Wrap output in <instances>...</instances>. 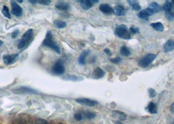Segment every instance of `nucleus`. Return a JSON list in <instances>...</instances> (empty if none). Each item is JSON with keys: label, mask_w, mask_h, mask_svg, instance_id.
<instances>
[{"label": "nucleus", "mask_w": 174, "mask_h": 124, "mask_svg": "<svg viewBox=\"0 0 174 124\" xmlns=\"http://www.w3.org/2000/svg\"><path fill=\"white\" fill-rule=\"evenodd\" d=\"M18 54H12L11 55H4L3 56V60L4 64L7 65L13 64L18 58Z\"/></svg>", "instance_id": "7"}, {"label": "nucleus", "mask_w": 174, "mask_h": 124, "mask_svg": "<svg viewBox=\"0 0 174 124\" xmlns=\"http://www.w3.org/2000/svg\"><path fill=\"white\" fill-rule=\"evenodd\" d=\"M170 110L172 113H174V102L172 103L170 106Z\"/></svg>", "instance_id": "38"}, {"label": "nucleus", "mask_w": 174, "mask_h": 124, "mask_svg": "<svg viewBox=\"0 0 174 124\" xmlns=\"http://www.w3.org/2000/svg\"><path fill=\"white\" fill-rule=\"evenodd\" d=\"M3 41H1V40H0V47H1L2 45H3Z\"/></svg>", "instance_id": "41"}, {"label": "nucleus", "mask_w": 174, "mask_h": 124, "mask_svg": "<svg viewBox=\"0 0 174 124\" xmlns=\"http://www.w3.org/2000/svg\"><path fill=\"white\" fill-rule=\"evenodd\" d=\"M42 44L45 47H47L55 51L57 54H60L61 51L60 47L58 45L53 38V35L51 31H48L46 34V37L43 41Z\"/></svg>", "instance_id": "1"}, {"label": "nucleus", "mask_w": 174, "mask_h": 124, "mask_svg": "<svg viewBox=\"0 0 174 124\" xmlns=\"http://www.w3.org/2000/svg\"><path fill=\"white\" fill-rule=\"evenodd\" d=\"M115 34L120 38L124 39H130L131 38L130 33L128 32L127 27L125 25H119L117 26L115 30Z\"/></svg>", "instance_id": "3"}, {"label": "nucleus", "mask_w": 174, "mask_h": 124, "mask_svg": "<svg viewBox=\"0 0 174 124\" xmlns=\"http://www.w3.org/2000/svg\"><path fill=\"white\" fill-rule=\"evenodd\" d=\"M155 14V12L153 11L151 9H150V8H147V9H143L142 11H141L138 16V17L140 18H142V19H145V18H147L148 17H149L150 16H152V15H154Z\"/></svg>", "instance_id": "10"}, {"label": "nucleus", "mask_w": 174, "mask_h": 124, "mask_svg": "<svg viewBox=\"0 0 174 124\" xmlns=\"http://www.w3.org/2000/svg\"><path fill=\"white\" fill-rule=\"evenodd\" d=\"M2 13H3V15L4 16H5V17L9 18V19L11 18V16L10 12H9V8H8L7 6L4 5L3 7Z\"/></svg>", "instance_id": "28"}, {"label": "nucleus", "mask_w": 174, "mask_h": 124, "mask_svg": "<svg viewBox=\"0 0 174 124\" xmlns=\"http://www.w3.org/2000/svg\"><path fill=\"white\" fill-rule=\"evenodd\" d=\"M90 53V51L89 50H86V51H84L81 53V54L80 55V56L79 57V59H78V62L79 64L80 65H85V59L87 56V55L89 54Z\"/></svg>", "instance_id": "17"}, {"label": "nucleus", "mask_w": 174, "mask_h": 124, "mask_svg": "<svg viewBox=\"0 0 174 124\" xmlns=\"http://www.w3.org/2000/svg\"><path fill=\"white\" fill-rule=\"evenodd\" d=\"M111 61L115 64H119L122 61V58L121 57H116L115 58L111 59Z\"/></svg>", "instance_id": "33"}, {"label": "nucleus", "mask_w": 174, "mask_h": 124, "mask_svg": "<svg viewBox=\"0 0 174 124\" xmlns=\"http://www.w3.org/2000/svg\"><path fill=\"white\" fill-rule=\"evenodd\" d=\"M15 93H37V91L32 89L29 87H24V86H21L20 88H18L16 89H15L14 90H12Z\"/></svg>", "instance_id": "9"}, {"label": "nucleus", "mask_w": 174, "mask_h": 124, "mask_svg": "<svg viewBox=\"0 0 174 124\" xmlns=\"http://www.w3.org/2000/svg\"><path fill=\"white\" fill-rule=\"evenodd\" d=\"M74 118L76 119L77 121H81L83 119V116H82V112L80 111L79 113H77L74 114Z\"/></svg>", "instance_id": "30"}, {"label": "nucleus", "mask_w": 174, "mask_h": 124, "mask_svg": "<svg viewBox=\"0 0 174 124\" xmlns=\"http://www.w3.org/2000/svg\"><path fill=\"white\" fill-rule=\"evenodd\" d=\"M149 8H150L153 11L155 12V13H156V12H159L161 11V7L159 5L158 3L156 2H152L149 5Z\"/></svg>", "instance_id": "22"}, {"label": "nucleus", "mask_w": 174, "mask_h": 124, "mask_svg": "<svg viewBox=\"0 0 174 124\" xmlns=\"http://www.w3.org/2000/svg\"><path fill=\"white\" fill-rule=\"evenodd\" d=\"M37 2L39 4H41V5H48L51 3V1H50V0H39V1H37Z\"/></svg>", "instance_id": "34"}, {"label": "nucleus", "mask_w": 174, "mask_h": 124, "mask_svg": "<svg viewBox=\"0 0 174 124\" xmlns=\"http://www.w3.org/2000/svg\"><path fill=\"white\" fill-rule=\"evenodd\" d=\"M20 34V31L19 30H15L12 33V34H11V37L12 39H15L17 37V36L19 35Z\"/></svg>", "instance_id": "36"}, {"label": "nucleus", "mask_w": 174, "mask_h": 124, "mask_svg": "<svg viewBox=\"0 0 174 124\" xmlns=\"http://www.w3.org/2000/svg\"><path fill=\"white\" fill-rule=\"evenodd\" d=\"M115 124H122V123H121V122H117L115 123Z\"/></svg>", "instance_id": "43"}, {"label": "nucleus", "mask_w": 174, "mask_h": 124, "mask_svg": "<svg viewBox=\"0 0 174 124\" xmlns=\"http://www.w3.org/2000/svg\"><path fill=\"white\" fill-rule=\"evenodd\" d=\"M99 9L101 12H102L105 15H111L113 12V8L105 3L101 4V5L99 6Z\"/></svg>", "instance_id": "12"}, {"label": "nucleus", "mask_w": 174, "mask_h": 124, "mask_svg": "<svg viewBox=\"0 0 174 124\" xmlns=\"http://www.w3.org/2000/svg\"><path fill=\"white\" fill-rule=\"evenodd\" d=\"M55 7L57 9L59 10L68 11L71 8V6H70V4L69 3L62 1H59L55 3Z\"/></svg>", "instance_id": "11"}, {"label": "nucleus", "mask_w": 174, "mask_h": 124, "mask_svg": "<svg viewBox=\"0 0 174 124\" xmlns=\"http://www.w3.org/2000/svg\"><path fill=\"white\" fill-rule=\"evenodd\" d=\"M29 2L32 3V4H36L37 3V1H36V0H34V1H33V0H30Z\"/></svg>", "instance_id": "39"}, {"label": "nucleus", "mask_w": 174, "mask_h": 124, "mask_svg": "<svg viewBox=\"0 0 174 124\" xmlns=\"http://www.w3.org/2000/svg\"><path fill=\"white\" fill-rule=\"evenodd\" d=\"M128 3L130 4V5H131L132 7V9H133L136 11H140L141 9H142V7H141V6L139 5V4L138 3V2H136V1H134V0H133V1L128 0Z\"/></svg>", "instance_id": "23"}, {"label": "nucleus", "mask_w": 174, "mask_h": 124, "mask_svg": "<svg viewBox=\"0 0 174 124\" xmlns=\"http://www.w3.org/2000/svg\"><path fill=\"white\" fill-rule=\"evenodd\" d=\"M165 16L169 21H172L174 19V8L169 11L165 12Z\"/></svg>", "instance_id": "26"}, {"label": "nucleus", "mask_w": 174, "mask_h": 124, "mask_svg": "<svg viewBox=\"0 0 174 124\" xmlns=\"http://www.w3.org/2000/svg\"><path fill=\"white\" fill-rule=\"evenodd\" d=\"M164 50L166 52H169L174 50V41L168 40L164 45Z\"/></svg>", "instance_id": "14"}, {"label": "nucleus", "mask_w": 174, "mask_h": 124, "mask_svg": "<svg viewBox=\"0 0 174 124\" xmlns=\"http://www.w3.org/2000/svg\"><path fill=\"white\" fill-rule=\"evenodd\" d=\"M104 52L107 54H108V55H111V51L109 49V48H105L104 50Z\"/></svg>", "instance_id": "37"}, {"label": "nucleus", "mask_w": 174, "mask_h": 124, "mask_svg": "<svg viewBox=\"0 0 174 124\" xmlns=\"http://www.w3.org/2000/svg\"><path fill=\"white\" fill-rule=\"evenodd\" d=\"M105 73L100 67H97L94 70L92 73V78L94 79H99L105 76Z\"/></svg>", "instance_id": "13"}, {"label": "nucleus", "mask_w": 174, "mask_h": 124, "mask_svg": "<svg viewBox=\"0 0 174 124\" xmlns=\"http://www.w3.org/2000/svg\"><path fill=\"white\" fill-rule=\"evenodd\" d=\"M54 24H55V26L59 28V29H62V28H64L66 26V22L64 21H62V20H56L54 21Z\"/></svg>", "instance_id": "24"}, {"label": "nucleus", "mask_w": 174, "mask_h": 124, "mask_svg": "<svg viewBox=\"0 0 174 124\" xmlns=\"http://www.w3.org/2000/svg\"><path fill=\"white\" fill-rule=\"evenodd\" d=\"M151 26L153 28V29H155L156 31H163L164 30V27L163 26V24L161 22H155L152 23L151 24Z\"/></svg>", "instance_id": "20"}, {"label": "nucleus", "mask_w": 174, "mask_h": 124, "mask_svg": "<svg viewBox=\"0 0 174 124\" xmlns=\"http://www.w3.org/2000/svg\"><path fill=\"white\" fill-rule=\"evenodd\" d=\"M173 124H174V120H173Z\"/></svg>", "instance_id": "46"}, {"label": "nucleus", "mask_w": 174, "mask_h": 124, "mask_svg": "<svg viewBox=\"0 0 174 124\" xmlns=\"http://www.w3.org/2000/svg\"><path fill=\"white\" fill-rule=\"evenodd\" d=\"M11 5L12 7L11 13L12 15H14L15 16H17V17H20V16H22L23 10L22 9V7H20L17 3H16V2L11 1Z\"/></svg>", "instance_id": "6"}, {"label": "nucleus", "mask_w": 174, "mask_h": 124, "mask_svg": "<svg viewBox=\"0 0 174 124\" xmlns=\"http://www.w3.org/2000/svg\"><path fill=\"white\" fill-rule=\"evenodd\" d=\"M63 79L64 80H71L73 82H77V81H81L83 80V78H82L81 77H77L75 75H68L65 76L63 78Z\"/></svg>", "instance_id": "21"}, {"label": "nucleus", "mask_w": 174, "mask_h": 124, "mask_svg": "<svg viewBox=\"0 0 174 124\" xmlns=\"http://www.w3.org/2000/svg\"><path fill=\"white\" fill-rule=\"evenodd\" d=\"M82 116L84 118H87V119H93L96 117V113H93V112L86 110V111H81Z\"/></svg>", "instance_id": "19"}, {"label": "nucleus", "mask_w": 174, "mask_h": 124, "mask_svg": "<svg viewBox=\"0 0 174 124\" xmlns=\"http://www.w3.org/2000/svg\"><path fill=\"white\" fill-rule=\"evenodd\" d=\"M79 2L80 3L81 7L84 10H89L92 7V3L89 0H82V1H79Z\"/></svg>", "instance_id": "18"}, {"label": "nucleus", "mask_w": 174, "mask_h": 124, "mask_svg": "<svg viewBox=\"0 0 174 124\" xmlns=\"http://www.w3.org/2000/svg\"><path fill=\"white\" fill-rule=\"evenodd\" d=\"M33 34H34V32H33L32 29H29L28 30L25 32L18 44V48L22 49L26 47V45L30 44L32 39Z\"/></svg>", "instance_id": "2"}, {"label": "nucleus", "mask_w": 174, "mask_h": 124, "mask_svg": "<svg viewBox=\"0 0 174 124\" xmlns=\"http://www.w3.org/2000/svg\"><path fill=\"white\" fill-rule=\"evenodd\" d=\"M148 93H149V96L150 98H154L156 96V92L155 90L153 88H149L148 90Z\"/></svg>", "instance_id": "31"}, {"label": "nucleus", "mask_w": 174, "mask_h": 124, "mask_svg": "<svg viewBox=\"0 0 174 124\" xmlns=\"http://www.w3.org/2000/svg\"><path fill=\"white\" fill-rule=\"evenodd\" d=\"M172 5H174V0H173V1H172Z\"/></svg>", "instance_id": "44"}, {"label": "nucleus", "mask_w": 174, "mask_h": 124, "mask_svg": "<svg viewBox=\"0 0 174 124\" xmlns=\"http://www.w3.org/2000/svg\"><path fill=\"white\" fill-rule=\"evenodd\" d=\"M113 13L115 15L119 16H124L126 14V11L124 9V8L121 5H117L113 9Z\"/></svg>", "instance_id": "15"}, {"label": "nucleus", "mask_w": 174, "mask_h": 124, "mask_svg": "<svg viewBox=\"0 0 174 124\" xmlns=\"http://www.w3.org/2000/svg\"><path fill=\"white\" fill-rule=\"evenodd\" d=\"M130 31L132 33V34H138L139 33V29L138 28H136L134 26H132L130 28Z\"/></svg>", "instance_id": "35"}, {"label": "nucleus", "mask_w": 174, "mask_h": 124, "mask_svg": "<svg viewBox=\"0 0 174 124\" xmlns=\"http://www.w3.org/2000/svg\"><path fill=\"white\" fill-rule=\"evenodd\" d=\"M34 124H49V122L42 118H38L35 121Z\"/></svg>", "instance_id": "32"}, {"label": "nucleus", "mask_w": 174, "mask_h": 124, "mask_svg": "<svg viewBox=\"0 0 174 124\" xmlns=\"http://www.w3.org/2000/svg\"><path fill=\"white\" fill-rule=\"evenodd\" d=\"M59 124H64V123H59Z\"/></svg>", "instance_id": "45"}, {"label": "nucleus", "mask_w": 174, "mask_h": 124, "mask_svg": "<svg viewBox=\"0 0 174 124\" xmlns=\"http://www.w3.org/2000/svg\"><path fill=\"white\" fill-rule=\"evenodd\" d=\"M156 57V56L155 54H149L146 55L139 61V66L143 68L148 67V66L155 60Z\"/></svg>", "instance_id": "5"}, {"label": "nucleus", "mask_w": 174, "mask_h": 124, "mask_svg": "<svg viewBox=\"0 0 174 124\" xmlns=\"http://www.w3.org/2000/svg\"><path fill=\"white\" fill-rule=\"evenodd\" d=\"M146 110L151 114H156L157 113V106L153 102H150L146 107Z\"/></svg>", "instance_id": "16"}, {"label": "nucleus", "mask_w": 174, "mask_h": 124, "mask_svg": "<svg viewBox=\"0 0 174 124\" xmlns=\"http://www.w3.org/2000/svg\"><path fill=\"white\" fill-rule=\"evenodd\" d=\"M91 3H98L99 1H98V0H96V1H95V0H92V1H90Z\"/></svg>", "instance_id": "40"}, {"label": "nucleus", "mask_w": 174, "mask_h": 124, "mask_svg": "<svg viewBox=\"0 0 174 124\" xmlns=\"http://www.w3.org/2000/svg\"><path fill=\"white\" fill-rule=\"evenodd\" d=\"M75 101L77 103H79V104L90 107L98 105V103L97 101L87 98H78L75 99Z\"/></svg>", "instance_id": "8"}, {"label": "nucleus", "mask_w": 174, "mask_h": 124, "mask_svg": "<svg viewBox=\"0 0 174 124\" xmlns=\"http://www.w3.org/2000/svg\"><path fill=\"white\" fill-rule=\"evenodd\" d=\"M163 9L166 12H168V11L172 10L173 9V5H172V2L169 1H166L165 3H164Z\"/></svg>", "instance_id": "25"}, {"label": "nucleus", "mask_w": 174, "mask_h": 124, "mask_svg": "<svg viewBox=\"0 0 174 124\" xmlns=\"http://www.w3.org/2000/svg\"><path fill=\"white\" fill-rule=\"evenodd\" d=\"M52 71L56 75H62L65 72V67L63 62L61 60H59L53 65L52 67Z\"/></svg>", "instance_id": "4"}, {"label": "nucleus", "mask_w": 174, "mask_h": 124, "mask_svg": "<svg viewBox=\"0 0 174 124\" xmlns=\"http://www.w3.org/2000/svg\"><path fill=\"white\" fill-rule=\"evenodd\" d=\"M113 113L114 114H115L117 116H118L119 118H120L122 120H125L127 118V116L126 114H124V113H122V112L117 111V110H115L113 111Z\"/></svg>", "instance_id": "27"}, {"label": "nucleus", "mask_w": 174, "mask_h": 124, "mask_svg": "<svg viewBox=\"0 0 174 124\" xmlns=\"http://www.w3.org/2000/svg\"><path fill=\"white\" fill-rule=\"evenodd\" d=\"M120 52H121V54L124 56H128L130 54V51H129V49L125 46H123L121 48V51H120Z\"/></svg>", "instance_id": "29"}, {"label": "nucleus", "mask_w": 174, "mask_h": 124, "mask_svg": "<svg viewBox=\"0 0 174 124\" xmlns=\"http://www.w3.org/2000/svg\"><path fill=\"white\" fill-rule=\"evenodd\" d=\"M17 2H18V3H22L23 1H22V0H18Z\"/></svg>", "instance_id": "42"}]
</instances>
